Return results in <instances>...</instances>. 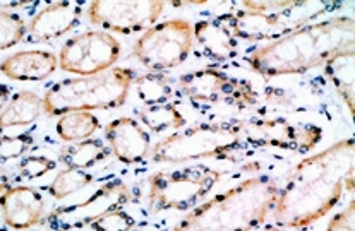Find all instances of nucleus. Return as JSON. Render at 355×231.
Segmentation results:
<instances>
[{
  "label": "nucleus",
  "instance_id": "bb28decb",
  "mask_svg": "<svg viewBox=\"0 0 355 231\" xmlns=\"http://www.w3.org/2000/svg\"><path fill=\"white\" fill-rule=\"evenodd\" d=\"M33 142L35 139L30 132L0 137V163H7V161L24 156L31 149Z\"/></svg>",
  "mask_w": 355,
  "mask_h": 231
},
{
  "label": "nucleus",
  "instance_id": "20e7f679",
  "mask_svg": "<svg viewBox=\"0 0 355 231\" xmlns=\"http://www.w3.org/2000/svg\"><path fill=\"white\" fill-rule=\"evenodd\" d=\"M245 146V120L202 122L158 140L150 149L151 163H189L199 160H232Z\"/></svg>",
  "mask_w": 355,
  "mask_h": 231
},
{
  "label": "nucleus",
  "instance_id": "ddd939ff",
  "mask_svg": "<svg viewBox=\"0 0 355 231\" xmlns=\"http://www.w3.org/2000/svg\"><path fill=\"white\" fill-rule=\"evenodd\" d=\"M302 2H295L284 12H254V10H237L235 14H228L225 17L228 28L237 39L244 41H263V39H278L282 36L292 33L293 30L302 24L295 23L288 17L299 12Z\"/></svg>",
  "mask_w": 355,
  "mask_h": 231
},
{
  "label": "nucleus",
  "instance_id": "2eb2a0df",
  "mask_svg": "<svg viewBox=\"0 0 355 231\" xmlns=\"http://www.w3.org/2000/svg\"><path fill=\"white\" fill-rule=\"evenodd\" d=\"M0 211L3 223L12 230H30L40 225L45 214V198L33 187H9L0 194Z\"/></svg>",
  "mask_w": 355,
  "mask_h": 231
},
{
  "label": "nucleus",
  "instance_id": "393cba45",
  "mask_svg": "<svg viewBox=\"0 0 355 231\" xmlns=\"http://www.w3.org/2000/svg\"><path fill=\"white\" fill-rule=\"evenodd\" d=\"M93 180H95V176H93L92 173L83 172V169L65 168L62 172L57 173V176L50 182V185L46 187V190H49V194L53 198L62 201V198L69 197L71 194L92 185Z\"/></svg>",
  "mask_w": 355,
  "mask_h": 231
},
{
  "label": "nucleus",
  "instance_id": "412c9836",
  "mask_svg": "<svg viewBox=\"0 0 355 231\" xmlns=\"http://www.w3.org/2000/svg\"><path fill=\"white\" fill-rule=\"evenodd\" d=\"M110 156V149L105 146L103 140L100 139H86L81 142H72L64 146L59 153V161L65 165V168L83 169L93 168L100 161L107 160Z\"/></svg>",
  "mask_w": 355,
  "mask_h": 231
},
{
  "label": "nucleus",
  "instance_id": "72a5a7b5",
  "mask_svg": "<svg viewBox=\"0 0 355 231\" xmlns=\"http://www.w3.org/2000/svg\"><path fill=\"white\" fill-rule=\"evenodd\" d=\"M130 231H146V230H139V228H132Z\"/></svg>",
  "mask_w": 355,
  "mask_h": 231
},
{
  "label": "nucleus",
  "instance_id": "0eeeda50",
  "mask_svg": "<svg viewBox=\"0 0 355 231\" xmlns=\"http://www.w3.org/2000/svg\"><path fill=\"white\" fill-rule=\"evenodd\" d=\"M193 46V24L175 17L144 31L134 43V57L150 72H163L186 62Z\"/></svg>",
  "mask_w": 355,
  "mask_h": 231
},
{
  "label": "nucleus",
  "instance_id": "39448f33",
  "mask_svg": "<svg viewBox=\"0 0 355 231\" xmlns=\"http://www.w3.org/2000/svg\"><path fill=\"white\" fill-rule=\"evenodd\" d=\"M136 81L134 71L112 67L85 77L55 82L43 96V111L49 117H62L72 111L117 110L124 107Z\"/></svg>",
  "mask_w": 355,
  "mask_h": 231
},
{
  "label": "nucleus",
  "instance_id": "1a4fd4ad",
  "mask_svg": "<svg viewBox=\"0 0 355 231\" xmlns=\"http://www.w3.org/2000/svg\"><path fill=\"white\" fill-rule=\"evenodd\" d=\"M122 46L110 33L86 31L64 43L59 67L64 72L85 77L108 71L121 59Z\"/></svg>",
  "mask_w": 355,
  "mask_h": 231
},
{
  "label": "nucleus",
  "instance_id": "423d86ee",
  "mask_svg": "<svg viewBox=\"0 0 355 231\" xmlns=\"http://www.w3.org/2000/svg\"><path fill=\"white\" fill-rule=\"evenodd\" d=\"M222 176L223 172L202 163L155 173L150 178V209L157 212L193 211Z\"/></svg>",
  "mask_w": 355,
  "mask_h": 231
},
{
  "label": "nucleus",
  "instance_id": "5701e85b",
  "mask_svg": "<svg viewBox=\"0 0 355 231\" xmlns=\"http://www.w3.org/2000/svg\"><path fill=\"white\" fill-rule=\"evenodd\" d=\"M141 124L146 125L153 133H163L166 131H180L186 125V117L180 113L175 104H153V107H144L137 113Z\"/></svg>",
  "mask_w": 355,
  "mask_h": 231
},
{
  "label": "nucleus",
  "instance_id": "6e6552de",
  "mask_svg": "<svg viewBox=\"0 0 355 231\" xmlns=\"http://www.w3.org/2000/svg\"><path fill=\"white\" fill-rule=\"evenodd\" d=\"M177 88L182 96L193 103L225 104L248 110L258 104V91L251 81L235 77L216 67H205L180 75Z\"/></svg>",
  "mask_w": 355,
  "mask_h": 231
},
{
  "label": "nucleus",
  "instance_id": "aec40b11",
  "mask_svg": "<svg viewBox=\"0 0 355 231\" xmlns=\"http://www.w3.org/2000/svg\"><path fill=\"white\" fill-rule=\"evenodd\" d=\"M43 111V98L35 91H19L0 111V131L10 127H24L36 122Z\"/></svg>",
  "mask_w": 355,
  "mask_h": 231
},
{
  "label": "nucleus",
  "instance_id": "f257e3e1",
  "mask_svg": "<svg viewBox=\"0 0 355 231\" xmlns=\"http://www.w3.org/2000/svg\"><path fill=\"white\" fill-rule=\"evenodd\" d=\"M352 137L304 158L278 192L273 218L280 228L300 230L324 218L345 192H354Z\"/></svg>",
  "mask_w": 355,
  "mask_h": 231
},
{
  "label": "nucleus",
  "instance_id": "dca6fc26",
  "mask_svg": "<svg viewBox=\"0 0 355 231\" xmlns=\"http://www.w3.org/2000/svg\"><path fill=\"white\" fill-rule=\"evenodd\" d=\"M81 2H52L43 7L28 24V41H50L78 26L83 16Z\"/></svg>",
  "mask_w": 355,
  "mask_h": 231
},
{
  "label": "nucleus",
  "instance_id": "f704fd0d",
  "mask_svg": "<svg viewBox=\"0 0 355 231\" xmlns=\"http://www.w3.org/2000/svg\"><path fill=\"white\" fill-rule=\"evenodd\" d=\"M172 231H179V230H177V228H173V230H172Z\"/></svg>",
  "mask_w": 355,
  "mask_h": 231
},
{
  "label": "nucleus",
  "instance_id": "9d476101",
  "mask_svg": "<svg viewBox=\"0 0 355 231\" xmlns=\"http://www.w3.org/2000/svg\"><path fill=\"white\" fill-rule=\"evenodd\" d=\"M160 0H96L88 3V19L93 26L121 35H132L150 30L165 10Z\"/></svg>",
  "mask_w": 355,
  "mask_h": 231
},
{
  "label": "nucleus",
  "instance_id": "f3484780",
  "mask_svg": "<svg viewBox=\"0 0 355 231\" xmlns=\"http://www.w3.org/2000/svg\"><path fill=\"white\" fill-rule=\"evenodd\" d=\"M57 67V57L45 50L14 53L0 62V72L12 81H43L50 77Z\"/></svg>",
  "mask_w": 355,
  "mask_h": 231
},
{
  "label": "nucleus",
  "instance_id": "f03ea898",
  "mask_svg": "<svg viewBox=\"0 0 355 231\" xmlns=\"http://www.w3.org/2000/svg\"><path fill=\"white\" fill-rule=\"evenodd\" d=\"M355 50V21L349 16L307 23L245 57V64L266 79L306 74L331 57Z\"/></svg>",
  "mask_w": 355,
  "mask_h": 231
},
{
  "label": "nucleus",
  "instance_id": "a878e982",
  "mask_svg": "<svg viewBox=\"0 0 355 231\" xmlns=\"http://www.w3.org/2000/svg\"><path fill=\"white\" fill-rule=\"evenodd\" d=\"M28 26L19 14L0 9V50H7L23 41Z\"/></svg>",
  "mask_w": 355,
  "mask_h": 231
},
{
  "label": "nucleus",
  "instance_id": "9b49d317",
  "mask_svg": "<svg viewBox=\"0 0 355 231\" xmlns=\"http://www.w3.org/2000/svg\"><path fill=\"white\" fill-rule=\"evenodd\" d=\"M320 127L311 124H292L285 118L245 120V144L252 147H277L304 154L321 142Z\"/></svg>",
  "mask_w": 355,
  "mask_h": 231
},
{
  "label": "nucleus",
  "instance_id": "473e14b6",
  "mask_svg": "<svg viewBox=\"0 0 355 231\" xmlns=\"http://www.w3.org/2000/svg\"><path fill=\"white\" fill-rule=\"evenodd\" d=\"M264 231H284L282 228H268V230H264Z\"/></svg>",
  "mask_w": 355,
  "mask_h": 231
},
{
  "label": "nucleus",
  "instance_id": "2f4dec72",
  "mask_svg": "<svg viewBox=\"0 0 355 231\" xmlns=\"http://www.w3.org/2000/svg\"><path fill=\"white\" fill-rule=\"evenodd\" d=\"M10 187V176L9 173L6 172V169L2 168V165H0V194L6 192L7 189Z\"/></svg>",
  "mask_w": 355,
  "mask_h": 231
},
{
  "label": "nucleus",
  "instance_id": "cd10ccee",
  "mask_svg": "<svg viewBox=\"0 0 355 231\" xmlns=\"http://www.w3.org/2000/svg\"><path fill=\"white\" fill-rule=\"evenodd\" d=\"M92 231H130L136 228V219L124 209H114L89 225Z\"/></svg>",
  "mask_w": 355,
  "mask_h": 231
},
{
  "label": "nucleus",
  "instance_id": "4be33fe9",
  "mask_svg": "<svg viewBox=\"0 0 355 231\" xmlns=\"http://www.w3.org/2000/svg\"><path fill=\"white\" fill-rule=\"evenodd\" d=\"M100 129V120L92 111H72L59 118L55 131L65 142H81V140L92 139L95 132Z\"/></svg>",
  "mask_w": 355,
  "mask_h": 231
},
{
  "label": "nucleus",
  "instance_id": "7c9ffc66",
  "mask_svg": "<svg viewBox=\"0 0 355 231\" xmlns=\"http://www.w3.org/2000/svg\"><path fill=\"white\" fill-rule=\"evenodd\" d=\"M10 101V89L9 86L0 84V111L7 107V103Z\"/></svg>",
  "mask_w": 355,
  "mask_h": 231
},
{
  "label": "nucleus",
  "instance_id": "a211bd4d",
  "mask_svg": "<svg viewBox=\"0 0 355 231\" xmlns=\"http://www.w3.org/2000/svg\"><path fill=\"white\" fill-rule=\"evenodd\" d=\"M193 33L194 41L209 59L223 62L237 53V38L228 28L225 17L199 21L193 26Z\"/></svg>",
  "mask_w": 355,
  "mask_h": 231
},
{
  "label": "nucleus",
  "instance_id": "7ed1b4c3",
  "mask_svg": "<svg viewBox=\"0 0 355 231\" xmlns=\"http://www.w3.org/2000/svg\"><path fill=\"white\" fill-rule=\"evenodd\" d=\"M277 180L258 175L196 205L175 225L179 231H252L264 225L277 205Z\"/></svg>",
  "mask_w": 355,
  "mask_h": 231
},
{
  "label": "nucleus",
  "instance_id": "6ab92c4d",
  "mask_svg": "<svg viewBox=\"0 0 355 231\" xmlns=\"http://www.w3.org/2000/svg\"><path fill=\"white\" fill-rule=\"evenodd\" d=\"M326 77L335 86L336 93L349 108L350 115H354L355 108V50H345L336 53L323 66Z\"/></svg>",
  "mask_w": 355,
  "mask_h": 231
},
{
  "label": "nucleus",
  "instance_id": "4468645a",
  "mask_svg": "<svg viewBox=\"0 0 355 231\" xmlns=\"http://www.w3.org/2000/svg\"><path fill=\"white\" fill-rule=\"evenodd\" d=\"M105 140L110 153L124 165H137L150 156L151 136L139 120L121 117L105 127Z\"/></svg>",
  "mask_w": 355,
  "mask_h": 231
},
{
  "label": "nucleus",
  "instance_id": "c85d7f7f",
  "mask_svg": "<svg viewBox=\"0 0 355 231\" xmlns=\"http://www.w3.org/2000/svg\"><path fill=\"white\" fill-rule=\"evenodd\" d=\"M55 168H57L55 161L50 160V158H46V156H38V154H30V156H24L23 160H21L19 166H17L21 176H23V178H28V180L40 178V176L46 175L49 172H53Z\"/></svg>",
  "mask_w": 355,
  "mask_h": 231
},
{
  "label": "nucleus",
  "instance_id": "f8f14e48",
  "mask_svg": "<svg viewBox=\"0 0 355 231\" xmlns=\"http://www.w3.org/2000/svg\"><path fill=\"white\" fill-rule=\"evenodd\" d=\"M125 201H128V189L121 182L107 183L85 202L55 209L46 219V225L55 231L85 228L108 211L121 207Z\"/></svg>",
  "mask_w": 355,
  "mask_h": 231
},
{
  "label": "nucleus",
  "instance_id": "b1692460",
  "mask_svg": "<svg viewBox=\"0 0 355 231\" xmlns=\"http://www.w3.org/2000/svg\"><path fill=\"white\" fill-rule=\"evenodd\" d=\"M134 84H136L137 98L143 101L146 107L165 104L173 96L172 79L163 74V72H148V74L137 75Z\"/></svg>",
  "mask_w": 355,
  "mask_h": 231
},
{
  "label": "nucleus",
  "instance_id": "c756f323",
  "mask_svg": "<svg viewBox=\"0 0 355 231\" xmlns=\"http://www.w3.org/2000/svg\"><path fill=\"white\" fill-rule=\"evenodd\" d=\"M326 231H355V201L350 198L349 205L331 218Z\"/></svg>",
  "mask_w": 355,
  "mask_h": 231
}]
</instances>
